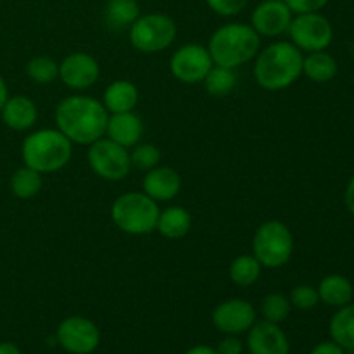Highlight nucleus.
<instances>
[{"label": "nucleus", "mask_w": 354, "mask_h": 354, "mask_svg": "<svg viewBox=\"0 0 354 354\" xmlns=\"http://www.w3.org/2000/svg\"><path fill=\"white\" fill-rule=\"evenodd\" d=\"M190 228H192V216L182 206H169L162 209L159 213L158 225H156V230L162 237L171 239V241L185 237L190 232Z\"/></svg>", "instance_id": "obj_21"}, {"label": "nucleus", "mask_w": 354, "mask_h": 354, "mask_svg": "<svg viewBox=\"0 0 354 354\" xmlns=\"http://www.w3.org/2000/svg\"><path fill=\"white\" fill-rule=\"evenodd\" d=\"M161 209L144 192L121 194L111 206V218L128 235H147L156 230Z\"/></svg>", "instance_id": "obj_5"}, {"label": "nucleus", "mask_w": 354, "mask_h": 354, "mask_svg": "<svg viewBox=\"0 0 354 354\" xmlns=\"http://www.w3.org/2000/svg\"><path fill=\"white\" fill-rule=\"evenodd\" d=\"M144 135V121L133 111L130 113L109 114L106 128V137L123 147L131 149L140 142Z\"/></svg>", "instance_id": "obj_17"}, {"label": "nucleus", "mask_w": 354, "mask_h": 354, "mask_svg": "<svg viewBox=\"0 0 354 354\" xmlns=\"http://www.w3.org/2000/svg\"><path fill=\"white\" fill-rule=\"evenodd\" d=\"M261 268L258 259L252 254H241L232 261L228 275L230 280L239 287H251L261 277Z\"/></svg>", "instance_id": "obj_26"}, {"label": "nucleus", "mask_w": 354, "mask_h": 354, "mask_svg": "<svg viewBox=\"0 0 354 354\" xmlns=\"http://www.w3.org/2000/svg\"><path fill=\"white\" fill-rule=\"evenodd\" d=\"M3 124L14 131H26L35 127L38 120L37 104L26 95H9L2 111Z\"/></svg>", "instance_id": "obj_18"}, {"label": "nucleus", "mask_w": 354, "mask_h": 354, "mask_svg": "<svg viewBox=\"0 0 354 354\" xmlns=\"http://www.w3.org/2000/svg\"><path fill=\"white\" fill-rule=\"evenodd\" d=\"M73 156V144L57 128H41L28 135L21 145V158L38 173H55L68 166Z\"/></svg>", "instance_id": "obj_4"}, {"label": "nucleus", "mask_w": 354, "mask_h": 354, "mask_svg": "<svg viewBox=\"0 0 354 354\" xmlns=\"http://www.w3.org/2000/svg\"><path fill=\"white\" fill-rule=\"evenodd\" d=\"M0 354H23L21 353L19 346L14 342H0Z\"/></svg>", "instance_id": "obj_37"}, {"label": "nucleus", "mask_w": 354, "mask_h": 354, "mask_svg": "<svg viewBox=\"0 0 354 354\" xmlns=\"http://www.w3.org/2000/svg\"><path fill=\"white\" fill-rule=\"evenodd\" d=\"M337 61L328 52H310L303 59V75L315 83H327L337 75Z\"/></svg>", "instance_id": "obj_22"}, {"label": "nucleus", "mask_w": 354, "mask_h": 354, "mask_svg": "<svg viewBox=\"0 0 354 354\" xmlns=\"http://www.w3.org/2000/svg\"><path fill=\"white\" fill-rule=\"evenodd\" d=\"M41 185H44L41 173L26 165L17 168L14 175L10 176V190L17 199H31L40 192Z\"/></svg>", "instance_id": "obj_25"}, {"label": "nucleus", "mask_w": 354, "mask_h": 354, "mask_svg": "<svg viewBox=\"0 0 354 354\" xmlns=\"http://www.w3.org/2000/svg\"><path fill=\"white\" fill-rule=\"evenodd\" d=\"M207 93L213 97H227L235 90L239 83V76L235 69L225 68V66H216L209 69L206 78L203 80Z\"/></svg>", "instance_id": "obj_27"}, {"label": "nucleus", "mask_w": 354, "mask_h": 354, "mask_svg": "<svg viewBox=\"0 0 354 354\" xmlns=\"http://www.w3.org/2000/svg\"><path fill=\"white\" fill-rule=\"evenodd\" d=\"M55 341L69 354H92L100 344V332L85 317H68L59 324Z\"/></svg>", "instance_id": "obj_11"}, {"label": "nucleus", "mask_w": 354, "mask_h": 354, "mask_svg": "<svg viewBox=\"0 0 354 354\" xmlns=\"http://www.w3.org/2000/svg\"><path fill=\"white\" fill-rule=\"evenodd\" d=\"M214 62L207 47L199 44H187L176 48L169 59V71L178 82L187 85L203 83Z\"/></svg>", "instance_id": "obj_10"}, {"label": "nucleus", "mask_w": 354, "mask_h": 354, "mask_svg": "<svg viewBox=\"0 0 354 354\" xmlns=\"http://www.w3.org/2000/svg\"><path fill=\"white\" fill-rule=\"evenodd\" d=\"M140 16V6L137 0H107L104 7V19L113 30L130 28Z\"/></svg>", "instance_id": "obj_23"}, {"label": "nucleus", "mask_w": 354, "mask_h": 354, "mask_svg": "<svg viewBox=\"0 0 354 354\" xmlns=\"http://www.w3.org/2000/svg\"><path fill=\"white\" fill-rule=\"evenodd\" d=\"M182 189L178 171L169 166H156L145 173L142 180V192L147 194L156 203H168L175 199Z\"/></svg>", "instance_id": "obj_16"}, {"label": "nucleus", "mask_w": 354, "mask_h": 354, "mask_svg": "<svg viewBox=\"0 0 354 354\" xmlns=\"http://www.w3.org/2000/svg\"><path fill=\"white\" fill-rule=\"evenodd\" d=\"M310 354H346V349H342L341 346L335 344L334 341H325L315 346Z\"/></svg>", "instance_id": "obj_35"}, {"label": "nucleus", "mask_w": 354, "mask_h": 354, "mask_svg": "<svg viewBox=\"0 0 354 354\" xmlns=\"http://www.w3.org/2000/svg\"><path fill=\"white\" fill-rule=\"evenodd\" d=\"M109 113L100 100L88 95H71L62 99L55 107L57 130L71 144L92 145L106 137Z\"/></svg>", "instance_id": "obj_1"}, {"label": "nucleus", "mask_w": 354, "mask_h": 354, "mask_svg": "<svg viewBox=\"0 0 354 354\" xmlns=\"http://www.w3.org/2000/svg\"><path fill=\"white\" fill-rule=\"evenodd\" d=\"M130 159L131 166L142 169V171H149V169L159 166V162H161V151L154 144H140L138 142L133 147V151L130 152Z\"/></svg>", "instance_id": "obj_30"}, {"label": "nucleus", "mask_w": 354, "mask_h": 354, "mask_svg": "<svg viewBox=\"0 0 354 354\" xmlns=\"http://www.w3.org/2000/svg\"><path fill=\"white\" fill-rule=\"evenodd\" d=\"M7 97H9V90H7V83L6 80L2 78V75H0V111H2L3 104H6Z\"/></svg>", "instance_id": "obj_39"}, {"label": "nucleus", "mask_w": 354, "mask_h": 354, "mask_svg": "<svg viewBox=\"0 0 354 354\" xmlns=\"http://www.w3.org/2000/svg\"><path fill=\"white\" fill-rule=\"evenodd\" d=\"M206 3L218 16L232 17L244 10L248 7L249 0H206Z\"/></svg>", "instance_id": "obj_32"}, {"label": "nucleus", "mask_w": 354, "mask_h": 354, "mask_svg": "<svg viewBox=\"0 0 354 354\" xmlns=\"http://www.w3.org/2000/svg\"><path fill=\"white\" fill-rule=\"evenodd\" d=\"M289 301L294 308H297V310L310 311L318 306V303H320V296H318V290L315 289V287L308 286V283H303V286H296L292 290H290Z\"/></svg>", "instance_id": "obj_31"}, {"label": "nucleus", "mask_w": 354, "mask_h": 354, "mask_svg": "<svg viewBox=\"0 0 354 354\" xmlns=\"http://www.w3.org/2000/svg\"><path fill=\"white\" fill-rule=\"evenodd\" d=\"M211 320L216 330L225 335L248 334L249 328L258 320L256 308L245 299H227L221 301L213 310Z\"/></svg>", "instance_id": "obj_12"}, {"label": "nucleus", "mask_w": 354, "mask_h": 354, "mask_svg": "<svg viewBox=\"0 0 354 354\" xmlns=\"http://www.w3.org/2000/svg\"><path fill=\"white\" fill-rule=\"evenodd\" d=\"M261 47V38L251 24L228 23L218 28L209 38L207 50L216 66L237 69L254 59Z\"/></svg>", "instance_id": "obj_3"}, {"label": "nucleus", "mask_w": 354, "mask_h": 354, "mask_svg": "<svg viewBox=\"0 0 354 354\" xmlns=\"http://www.w3.org/2000/svg\"><path fill=\"white\" fill-rule=\"evenodd\" d=\"M328 332L335 344L342 349H354V304L341 306L332 317Z\"/></svg>", "instance_id": "obj_24"}, {"label": "nucleus", "mask_w": 354, "mask_h": 354, "mask_svg": "<svg viewBox=\"0 0 354 354\" xmlns=\"http://www.w3.org/2000/svg\"><path fill=\"white\" fill-rule=\"evenodd\" d=\"M100 66L86 52H73L59 64V80L71 90H86L99 80Z\"/></svg>", "instance_id": "obj_14"}, {"label": "nucleus", "mask_w": 354, "mask_h": 354, "mask_svg": "<svg viewBox=\"0 0 354 354\" xmlns=\"http://www.w3.org/2000/svg\"><path fill=\"white\" fill-rule=\"evenodd\" d=\"M303 52L292 41H275L258 52L254 61V80L270 92L289 88L303 75Z\"/></svg>", "instance_id": "obj_2"}, {"label": "nucleus", "mask_w": 354, "mask_h": 354, "mask_svg": "<svg viewBox=\"0 0 354 354\" xmlns=\"http://www.w3.org/2000/svg\"><path fill=\"white\" fill-rule=\"evenodd\" d=\"M287 33L301 52L325 50L334 40V28L320 12L296 14Z\"/></svg>", "instance_id": "obj_9"}, {"label": "nucleus", "mask_w": 354, "mask_h": 354, "mask_svg": "<svg viewBox=\"0 0 354 354\" xmlns=\"http://www.w3.org/2000/svg\"><path fill=\"white\" fill-rule=\"evenodd\" d=\"M185 354H218L216 349L211 348V346H194V348H190L189 351H187Z\"/></svg>", "instance_id": "obj_38"}, {"label": "nucleus", "mask_w": 354, "mask_h": 354, "mask_svg": "<svg viewBox=\"0 0 354 354\" xmlns=\"http://www.w3.org/2000/svg\"><path fill=\"white\" fill-rule=\"evenodd\" d=\"M294 252V237L286 223L270 220L259 225L252 237V256L263 268H282Z\"/></svg>", "instance_id": "obj_6"}, {"label": "nucleus", "mask_w": 354, "mask_h": 354, "mask_svg": "<svg viewBox=\"0 0 354 354\" xmlns=\"http://www.w3.org/2000/svg\"><path fill=\"white\" fill-rule=\"evenodd\" d=\"M26 75L38 85H48L59 78V64L47 55H38L26 64Z\"/></svg>", "instance_id": "obj_29"}, {"label": "nucleus", "mask_w": 354, "mask_h": 354, "mask_svg": "<svg viewBox=\"0 0 354 354\" xmlns=\"http://www.w3.org/2000/svg\"><path fill=\"white\" fill-rule=\"evenodd\" d=\"M86 161L92 171L107 182H120L127 178L133 168L128 149L107 137L99 138L88 145Z\"/></svg>", "instance_id": "obj_8"}, {"label": "nucleus", "mask_w": 354, "mask_h": 354, "mask_svg": "<svg viewBox=\"0 0 354 354\" xmlns=\"http://www.w3.org/2000/svg\"><path fill=\"white\" fill-rule=\"evenodd\" d=\"M214 349L218 354H242L244 353V342L239 339V335H227L218 342Z\"/></svg>", "instance_id": "obj_34"}, {"label": "nucleus", "mask_w": 354, "mask_h": 354, "mask_svg": "<svg viewBox=\"0 0 354 354\" xmlns=\"http://www.w3.org/2000/svg\"><path fill=\"white\" fill-rule=\"evenodd\" d=\"M138 102V88L128 80H116L111 83L102 95V104L109 114L130 113Z\"/></svg>", "instance_id": "obj_19"}, {"label": "nucleus", "mask_w": 354, "mask_h": 354, "mask_svg": "<svg viewBox=\"0 0 354 354\" xmlns=\"http://www.w3.org/2000/svg\"><path fill=\"white\" fill-rule=\"evenodd\" d=\"M130 44L144 54H158L166 50L176 38V24L169 16L149 12L138 16L128 28Z\"/></svg>", "instance_id": "obj_7"}, {"label": "nucleus", "mask_w": 354, "mask_h": 354, "mask_svg": "<svg viewBox=\"0 0 354 354\" xmlns=\"http://www.w3.org/2000/svg\"><path fill=\"white\" fill-rule=\"evenodd\" d=\"M317 290L318 296H320V303L332 308L346 306V304L351 303L354 296L351 280L344 275H339V273L324 277Z\"/></svg>", "instance_id": "obj_20"}, {"label": "nucleus", "mask_w": 354, "mask_h": 354, "mask_svg": "<svg viewBox=\"0 0 354 354\" xmlns=\"http://www.w3.org/2000/svg\"><path fill=\"white\" fill-rule=\"evenodd\" d=\"M294 14L320 12L330 0H283Z\"/></svg>", "instance_id": "obj_33"}, {"label": "nucleus", "mask_w": 354, "mask_h": 354, "mask_svg": "<svg viewBox=\"0 0 354 354\" xmlns=\"http://www.w3.org/2000/svg\"><path fill=\"white\" fill-rule=\"evenodd\" d=\"M294 12L283 0H263L251 14V26L259 37H280L287 33Z\"/></svg>", "instance_id": "obj_13"}, {"label": "nucleus", "mask_w": 354, "mask_h": 354, "mask_svg": "<svg viewBox=\"0 0 354 354\" xmlns=\"http://www.w3.org/2000/svg\"><path fill=\"white\" fill-rule=\"evenodd\" d=\"M249 354H290V344L286 332L279 324H272L266 320H256L248 330Z\"/></svg>", "instance_id": "obj_15"}, {"label": "nucleus", "mask_w": 354, "mask_h": 354, "mask_svg": "<svg viewBox=\"0 0 354 354\" xmlns=\"http://www.w3.org/2000/svg\"><path fill=\"white\" fill-rule=\"evenodd\" d=\"M344 204L349 213L354 216V175L351 176V180H349L348 187L344 190Z\"/></svg>", "instance_id": "obj_36"}, {"label": "nucleus", "mask_w": 354, "mask_h": 354, "mask_svg": "<svg viewBox=\"0 0 354 354\" xmlns=\"http://www.w3.org/2000/svg\"><path fill=\"white\" fill-rule=\"evenodd\" d=\"M290 308H292V304H290L289 297L283 296V294L280 292H273L268 294V296L261 301L259 311H261L263 320L280 325L282 322H286L287 318H289Z\"/></svg>", "instance_id": "obj_28"}]
</instances>
